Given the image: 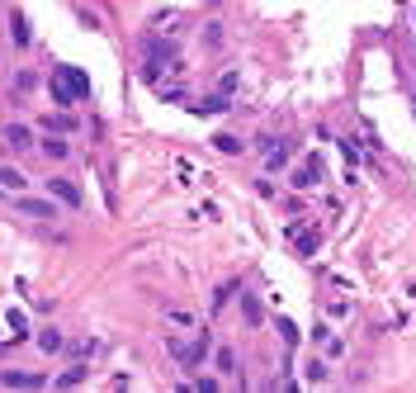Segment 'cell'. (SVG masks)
I'll return each instance as SVG.
<instances>
[{"label": "cell", "mask_w": 416, "mask_h": 393, "mask_svg": "<svg viewBox=\"0 0 416 393\" xmlns=\"http://www.w3.org/2000/svg\"><path fill=\"white\" fill-rule=\"evenodd\" d=\"M38 152H43L48 161H67V157H71V142L57 137V133H48V137H38Z\"/></svg>", "instance_id": "cell-8"}, {"label": "cell", "mask_w": 416, "mask_h": 393, "mask_svg": "<svg viewBox=\"0 0 416 393\" xmlns=\"http://www.w3.org/2000/svg\"><path fill=\"white\" fill-rule=\"evenodd\" d=\"M317 176H322V157H308L298 171H293V181H288V185H293V190H312Z\"/></svg>", "instance_id": "cell-7"}, {"label": "cell", "mask_w": 416, "mask_h": 393, "mask_svg": "<svg viewBox=\"0 0 416 393\" xmlns=\"http://www.w3.org/2000/svg\"><path fill=\"white\" fill-rule=\"evenodd\" d=\"M10 43H15V48H28V43H33V28H28V19L19 10H10Z\"/></svg>", "instance_id": "cell-10"}, {"label": "cell", "mask_w": 416, "mask_h": 393, "mask_svg": "<svg viewBox=\"0 0 416 393\" xmlns=\"http://www.w3.org/2000/svg\"><path fill=\"white\" fill-rule=\"evenodd\" d=\"M303 379H308V384H327V379H331V360H327V356H312L308 365H303Z\"/></svg>", "instance_id": "cell-11"}, {"label": "cell", "mask_w": 416, "mask_h": 393, "mask_svg": "<svg viewBox=\"0 0 416 393\" xmlns=\"http://www.w3.org/2000/svg\"><path fill=\"white\" fill-rule=\"evenodd\" d=\"M336 356H345V341H340V337H327V360H336Z\"/></svg>", "instance_id": "cell-21"}, {"label": "cell", "mask_w": 416, "mask_h": 393, "mask_svg": "<svg viewBox=\"0 0 416 393\" xmlns=\"http://www.w3.org/2000/svg\"><path fill=\"white\" fill-rule=\"evenodd\" d=\"M241 317H246V327H260L265 322V303H260L256 294H241Z\"/></svg>", "instance_id": "cell-12"}, {"label": "cell", "mask_w": 416, "mask_h": 393, "mask_svg": "<svg viewBox=\"0 0 416 393\" xmlns=\"http://www.w3.org/2000/svg\"><path fill=\"white\" fill-rule=\"evenodd\" d=\"M10 327H15V337H19V341L28 337V317L19 313V308H15V313H10Z\"/></svg>", "instance_id": "cell-20"}, {"label": "cell", "mask_w": 416, "mask_h": 393, "mask_svg": "<svg viewBox=\"0 0 416 393\" xmlns=\"http://www.w3.org/2000/svg\"><path fill=\"white\" fill-rule=\"evenodd\" d=\"M208 346H213V337H208V332H199V337H194V346H180V341L171 337V356L180 360V369H199L208 360Z\"/></svg>", "instance_id": "cell-2"}, {"label": "cell", "mask_w": 416, "mask_h": 393, "mask_svg": "<svg viewBox=\"0 0 416 393\" xmlns=\"http://www.w3.org/2000/svg\"><path fill=\"white\" fill-rule=\"evenodd\" d=\"M213 147H218L223 157H236V152H241V137H232V133H218V137H213Z\"/></svg>", "instance_id": "cell-17"}, {"label": "cell", "mask_w": 416, "mask_h": 393, "mask_svg": "<svg viewBox=\"0 0 416 393\" xmlns=\"http://www.w3.org/2000/svg\"><path fill=\"white\" fill-rule=\"evenodd\" d=\"M0 142H5L10 152H33V147H38V137H33L28 124H5V128H0Z\"/></svg>", "instance_id": "cell-3"}, {"label": "cell", "mask_w": 416, "mask_h": 393, "mask_svg": "<svg viewBox=\"0 0 416 393\" xmlns=\"http://www.w3.org/2000/svg\"><path fill=\"white\" fill-rule=\"evenodd\" d=\"M43 185H48V194H52V199H57V204H67V209H80V204H85V194H80V190H76L71 181H67V176H48Z\"/></svg>", "instance_id": "cell-4"}, {"label": "cell", "mask_w": 416, "mask_h": 393, "mask_svg": "<svg viewBox=\"0 0 416 393\" xmlns=\"http://www.w3.org/2000/svg\"><path fill=\"white\" fill-rule=\"evenodd\" d=\"M0 384H5V389H43L48 379H43V374H24V369H5Z\"/></svg>", "instance_id": "cell-9"}, {"label": "cell", "mask_w": 416, "mask_h": 393, "mask_svg": "<svg viewBox=\"0 0 416 393\" xmlns=\"http://www.w3.org/2000/svg\"><path fill=\"white\" fill-rule=\"evenodd\" d=\"M275 332H279V341H284V351H293V346H298V327H293L288 317H275Z\"/></svg>", "instance_id": "cell-14"}, {"label": "cell", "mask_w": 416, "mask_h": 393, "mask_svg": "<svg viewBox=\"0 0 416 393\" xmlns=\"http://www.w3.org/2000/svg\"><path fill=\"white\" fill-rule=\"evenodd\" d=\"M412 105H416V95H412Z\"/></svg>", "instance_id": "cell-22"}, {"label": "cell", "mask_w": 416, "mask_h": 393, "mask_svg": "<svg viewBox=\"0 0 416 393\" xmlns=\"http://www.w3.org/2000/svg\"><path fill=\"white\" fill-rule=\"evenodd\" d=\"M15 209L24 213V218H57V199H28V194H15Z\"/></svg>", "instance_id": "cell-5"}, {"label": "cell", "mask_w": 416, "mask_h": 393, "mask_svg": "<svg viewBox=\"0 0 416 393\" xmlns=\"http://www.w3.org/2000/svg\"><path fill=\"white\" fill-rule=\"evenodd\" d=\"M24 190H28V176L19 171V166H0V194L15 199V194H24Z\"/></svg>", "instance_id": "cell-6"}, {"label": "cell", "mask_w": 416, "mask_h": 393, "mask_svg": "<svg viewBox=\"0 0 416 393\" xmlns=\"http://www.w3.org/2000/svg\"><path fill=\"white\" fill-rule=\"evenodd\" d=\"M194 109H199V114H227V109H232V100H227V90H213V95H204Z\"/></svg>", "instance_id": "cell-13"}, {"label": "cell", "mask_w": 416, "mask_h": 393, "mask_svg": "<svg viewBox=\"0 0 416 393\" xmlns=\"http://www.w3.org/2000/svg\"><path fill=\"white\" fill-rule=\"evenodd\" d=\"M80 379H85V365H71L67 374H62V379H57V389H76Z\"/></svg>", "instance_id": "cell-18"}, {"label": "cell", "mask_w": 416, "mask_h": 393, "mask_svg": "<svg viewBox=\"0 0 416 393\" xmlns=\"http://www.w3.org/2000/svg\"><path fill=\"white\" fill-rule=\"evenodd\" d=\"M213 365L223 369V374H232V369H236V351H232V346H218V351H213Z\"/></svg>", "instance_id": "cell-15"}, {"label": "cell", "mask_w": 416, "mask_h": 393, "mask_svg": "<svg viewBox=\"0 0 416 393\" xmlns=\"http://www.w3.org/2000/svg\"><path fill=\"white\" fill-rule=\"evenodd\" d=\"M48 90H52V105L57 109H71L80 100H90V76L80 67H57L52 81H48Z\"/></svg>", "instance_id": "cell-1"}, {"label": "cell", "mask_w": 416, "mask_h": 393, "mask_svg": "<svg viewBox=\"0 0 416 393\" xmlns=\"http://www.w3.org/2000/svg\"><path fill=\"white\" fill-rule=\"evenodd\" d=\"M33 85H38V76H33V72H19V76H15V95H28Z\"/></svg>", "instance_id": "cell-19"}, {"label": "cell", "mask_w": 416, "mask_h": 393, "mask_svg": "<svg viewBox=\"0 0 416 393\" xmlns=\"http://www.w3.org/2000/svg\"><path fill=\"white\" fill-rule=\"evenodd\" d=\"M38 346H43L48 356H57V351H62V332H57V327H43V332H38Z\"/></svg>", "instance_id": "cell-16"}]
</instances>
